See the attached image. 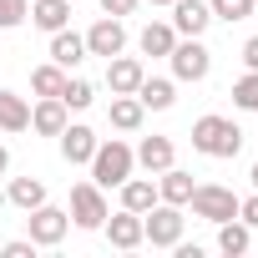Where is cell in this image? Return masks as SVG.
Here are the masks:
<instances>
[{
  "label": "cell",
  "mask_w": 258,
  "mask_h": 258,
  "mask_svg": "<svg viewBox=\"0 0 258 258\" xmlns=\"http://www.w3.org/2000/svg\"><path fill=\"white\" fill-rule=\"evenodd\" d=\"M71 223L76 228H101L106 223V198L96 182H76L71 187Z\"/></svg>",
  "instance_id": "52a82bcc"
},
{
  "label": "cell",
  "mask_w": 258,
  "mask_h": 258,
  "mask_svg": "<svg viewBox=\"0 0 258 258\" xmlns=\"http://www.w3.org/2000/svg\"><path fill=\"white\" fill-rule=\"evenodd\" d=\"M6 198H11L21 213H31V208H41V203H46V182H41V177H16Z\"/></svg>",
  "instance_id": "603a6c76"
},
{
  "label": "cell",
  "mask_w": 258,
  "mask_h": 258,
  "mask_svg": "<svg viewBox=\"0 0 258 258\" xmlns=\"http://www.w3.org/2000/svg\"><path fill=\"white\" fill-rule=\"evenodd\" d=\"M31 16V6L26 0H0V31H11V26H21Z\"/></svg>",
  "instance_id": "f1b7e54d"
},
{
  "label": "cell",
  "mask_w": 258,
  "mask_h": 258,
  "mask_svg": "<svg viewBox=\"0 0 258 258\" xmlns=\"http://www.w3.org/2000/svg\"><path fill=\"white\" fill-rule=\"evenodd\" d=\"M152 6H172V0H152Z\"/></svg>",
  "instance_id": "d590c367"
},
{
  "label": "cell",
  "mask_w": 258,
  "mask_h": 258,
  "mask_svg": "<svg viewBox=\"0 0 258 258\" xmlns=\"http://www.w3.org/2000/svg\"><path fill=\"white\" fill-rule=\"evenodd\" d=\"M31 126V106L16 91H0V132H26Z\"/></svg>",
  "instance_id": "e0dca14e"
},
{
  "label": "cell",
  "mask_w": 258,
  "mask_h": 258,
  "mask_svg": "<svg viewBox=\"0 0 258 258\" xmlns=\"http://www.w3.org/2000/svg\"><path fill=\"white\" fill-rule=\"evenodd\" d=\"M248 177H253V192H258V162H253V172H248Z\"/></svg>",
  "instance_id": "e575fe53"
},
{
  "label": "cell",
  "mask_w": 258,
  "mask_h": 258,
  "mask_svg": "<svg viewBox=\"0 0 258 258\" xmlns=\"http://www.w3.org/2000/svg\"><path fill=\"white\" fill-rule=\"evenodd\" d=\"M142 61L137 56H111L106 61V86H111V96H132L137 86H142Z\"/></svg>",
  "instance_id": "9c48e42d"
},
{
  "label": "cell",
  "mask_w": 258,
  "mask_h": 258,
  "mask_svg": "<svg viewBox=\"0 0 258 258\" xmlns=\"http://www.w3.org/2000/svg\"><path fill=\"white\" fill-rule=\"evenodd\" d=\"M208 71H213V56H208V46L198 36H187V41L172 46V76L177 81H203Z\"/></svg>",
  "instance_id": "5b68a950"
},
{
  "label": "cell",
  "mask_w": 258,
  "mask_h": 258,
  "mask_svg": "<svg viewBox=\"0 0 258 258\" xmlns=\"http://www.w3.org/2000/svg\"><path fill=\"white\" fill-rule=\"evenodd\" d=\"M0 253H6V258H31V253H36V243H26V238H16V243H6V248H0Z\"/></svg>",
  "instance_id": "f546056e"
},
{
  "label": "cell",
  "mask_w": 258,
  "mask_h": 258,
  "mask_svg": "<svg viewBox=\"0 0 258 258\" xmlns=\"http://www.w3.org/2000/svg\"><path fill=\"white\" fill-rule=\"evenodd\" d=\"M238 218H243L248 228H258V192H253L248 203H238Z\"/></svg>",
  "instance_id": "1f68e13d"
},
{
  "label": "cell",
  "mask_w": 258,
  "mask_h": 258,
  "mask_svg": "<svg viewBox=\"0 0 258 258\" xmlns=\"http://www.w3.org/2000/svg\"><path fill=\"white\" fill-rule=\"evenodd\" d=\"M101 11H106V16H132L137 0H101Z\"/></svg>",
  "instance_id": "4dcf8cb0"
},
{
  "label": "cell",
  "mask_w": 258,
  "mask_h": 258,
  "mask_svg": "<svg viewBox=\"0 0 258 258\" xmlns=\"http://www.w3.org/2000/svg\"><path fill=\"white\" fill-rule=\"evenodd\" d=\"M121 46H126V31H121V21L116 16H106V21H96L91 31H86V56H121Z\"/></svg>",
  "instance_id": "ba28073f"
},
{
  "label": "cell",
  "mask_w": 258,
  "mask_h": 258,
  "mask_svg": "<svg viewBox=\"0 0 258 258\" xmlns=\"http://www.w3.org/2000/svg\"><path fill=\"white\" fill-rule=\"evenodd\" d=\"M31 21H36L41 31H61V26L71 21V0H36V6H31Z\"/></svg>",
  "instance_id": "7402d4cb"
},
{
  "label": "cell",
  "mask_w": 258,
  "mask_h": 258,
  "mask_svg": "<svg viewBox=\"0 0 258 258\" xmlns=\"http://www.w3.org/2000/svg\"><path fill=\"white\" fill-rule=\"evenodd\" d=\"M137 46H142V56H172V46H177V31H172V26H162V21H152V26H142Z\"/></svg>",
  "instance_id": "d6986e66"
},
{
  "label": "cell",
  "mask_w": 258,
  "mask_h": 258,
  "mask_svg": "<svg viewBox=\"0 0 258 258\" xmlns=\"http://www.w3.org/2000/svg\"><path fill=\"white\" fill-rule=\"evenodd\" d=\"M248 243H253V233H248V223H218V248L228 253V258H238V253H248Z\"/></svg>",
  "instance_id": "d4e9b609"
},
{
  "label": "cell",
  "mask_w": 258,
  "mask_h": 258,
  "mask_svg": "<svg viewBox=\"0 0 258 258\" xmlns=\"http://www.w3.org/2000/svg\"><path fill=\"white\" fill-rule=\"evenodd\" d=\"M51 61L56 66H81L86 61V36H76V31H51Z\"/></svg>",
  "instance_id": "5bb4252c"
},
{
  "label": "cell",
  "mask_w": 258,
  "mask_h": 258,
  "mask_svg": "<svg viewBox=\"0 0 258 258\" xmlns=\"http://www.w3.org/2000/svg\"><path fill=\"white\" fill-rule=\"evenodd\" d=\"M61 101H66V111H86V106L96 101V86H91V81H81V76H66Z\"/></svg>",
  "instance_id": "484cf974"
},
{
  "label": "cell",
  "mask_w": 258,
  "mask_h": 258,
  "mask_svg": "<svg viewBox=\"0 0 258 258\" xmlns=\"http://www.w3.org/2000/svg\"><path fill=\"white\" fill-rule=\"evenodd\" d=\"M233 101H238L243 111H258V71H248V76L233 81Z\"/></svg>",
  "instance_id": "4316f807"
},
{
  "label": "cell",
  "mask_w": 258,
  "mask_h": 258,
  "mask_svg": "<svg viewBox=\"0 0 258 258\" xmlns=\"http://www.w3.org/2000/svg\"><path fill=\"white\" fill-rule=\"evenodd\" d=\"M137 162H142L147 172H167V167H172V137H142Z\"/></svg>",
  "instance_id": "44dd1931"
},
{
  "label": "cell",
  "mask_w": 258,
  "mask_h": 258,
  "mask_svg": "<svg viewBox=\"0 0 258 258\" xmlns=\"http://www.w3.org/2000/svg\"><path fill=\"white\" fill-rule=\"evenodd\" d=\"M137 101H142V106H152V111H167V106L177 101V86H172V81H162V76H142Z\"/></svg>",
  "instance_id": "ffe728a7"
},
{
  "label": "cell",
  "mask_w": 258,
  "mask_h": 258,
  "mask_svg": "<svg viewBox=\"0 0 258 258\" xmlns=\"http://www.w3.org/2000/svg\"><path fill=\"white\" fill-rule=\"evenodd\" d=\"M152 203H162L152 177H126V182H121V208H126V213H147Z\"/></svg>",
  "instance_id": "2e32d148"
},
{
  "label": "cell",
  "mask_w": 258,
  "mask_h": 258,
  "mask_svg": "<svg viewBox=\"0 0 258 258\" xmlns=\"http://www.w3.org/2000/svg\"><path fill=\"white\" fill-rule=\"evenodd\" d=\"M132 167H137V152L126 147V142H96V152H91V182L96 187H121L126 177H132Z\"/></svg>",
  "instance_id": "7a4b0ae2"
},
{
  "label": "cell",
  "mask_w": 258,
  "mask_h": 258,
  "mask_svg": "<svg viewBox=\"0 0 258 258\" xmlns=\"http://www.w3.org/2000/svg\"><path fill=\"white\" fill-rule=\"evenodd\" d=\"M142 238H147L152 248H172V243L182 238V213H177L172 203H152V208L142 213Z\"/></svg>",
  "instance_id": "3957f363"
},
{
  "label": "cell",
  "mask_w": 258,
  "mask_h": 258,
  "mask_svg": "<svg viewBox=\"0 0 258 258\" xmlns=\"http://www.w3.org/2000/svg\"><path fill=\"white\" fill-rule=\"evenodd\" d=\"M31 243L36 248H56L61 238H66V228H71V213H61V208H51V203H41V208H31Z\"/></svg>",
  "instance_id": "8992f818"
},
{
  "label": "cell",
  "mask_w": 258,
  "mask_h": 258,
  "mask_svg": "<svg viewBox=\"0 0 258 258\" xmlns=\"http://www.w3.org/2000/svg\"><path fill=\"white\" fill-rule=\"evenodd\" d=\"M31 91L36 96H61L66 91V66H56V61L51 66H36L31 71Z\"/></svg>",
  "instance_id": "cb8c5ba5"
},
{
  "label": "cell",
  "mask_w": 258,
  "mask_h": 258,
  "mask_svg": "<svg viewBox=\"0 0 258 258\" xmlns=\"http://www.w3.org/2000/svg\"><path fill=\"white\" fill-rule=\"evenodd\" d=\"M31 126H36L41 137H61L66 132V101L61 96H41L36 111H31Z\"/></svg>",
  "instance_id": "7c38bea8"
},
{
  "label": "cell",
  "mask_w": 258,
  "mask_h": 258,
  "mask_svg": "<svg viewBox=\"0 0 258 258\" xmlns=\"http://www.w3.org/2000/svg\"><path fill=\"white\" fill-rule=\"evenodd\" d=\"M101 228H106L111 248H137V243H142V213H126V208H121L116 218L106 213V223H101Z\"/></svg>",
  "instance_id": "8fae6325"
},
{
  "label": "cell",
  "mask_w": 258,
  "mask_h": 258,
  "mask_svg": "<svg viewBox=\"0 0 258 258\" xmlns=\"http://www.w3.org/2000/svg\"><path fill=\"white\" fill-rule=\"evenodd\" d=\"M6 167H11V152H6V147H0V172H6Z\"/></svg>",
  "instance_id": "836d02e7"
},
{
  "label": "cell",
  "mask_w": 258,
  "mask_h": 258,
  "mask_svg": "<svg viewBox=\"0 0 258 258\" xmlns=\"http://www.w3.org/2000/svg\"><path fill=\"white\" fill-rule=\"evenodd\" d=\"M91 152H96V132H91V126H71L66 121V132H61V157L76 167V162H91Z\"/></svg>",
  "instance_id": "4fadbf2b"
},
{
  "label": "cell",
  "mask_w": 258,
  "mask_h": 258,
  "mask_svg": "<svg viewBox=\"0 0 258 258\" xmlns=\"http://www.w3.org/2000/svg\"><path fill=\"white\" fill-rule=\"evenodd\" d=\"M142 111H147V106H142L137 91H132V96H111V111H106V116H111L116 132H137V126H142Z\"/></svg>",
  "instance_id": "ac0fdd59"
},
{
  "label": "cell",
  "mask_w": 258,
  "mask_h": 258,
  "mask_svg": "<svg viewBox=\"0 0 258 258\" xmlns=\"http://www.w3.org/2000/svg\"><path fill=\"white\" fill-rule=\"evenodd\" d=\"M192 147H198L203 157H238L243 132H238L233 116H198V121H192Z\"/></svg>",
  "instance_id": "6da1fadb"
},
{
  "label": "cell",
  "mask_w": 258,
  "mask_h": 258,
  "mask_svg": "<svg viewBox=\"0 0 258 258\" xmlns=\"http://www.w3.org/2000/svg\"><path fill=\"white\" fill-rule=\"evenodd\" d=\"M187 203H192V213L208 218V223H228V218H238V198H233V187H218V182L192 187Z\"/></svg>",
  "instance_id": "277c9868"
},
{
  "label": "cell",
  "mask_w": 258,
  "mask_h": 258,
  "mask_svg": "<svg viewBox=\"0 0 258 258\" xmlns=\"http://www.w3.org/2000/svg\"><path fill=\"white\" fill-rule=\"evenodd\" d=\"M253 16V0H213V21H243Z\"/></svg>",
  "instance_id": "83f0119b"
},
{
  "label": "cell",
  "mask_w": 258,
  "mask_h": 258,
  "mask_svg": "<svg viewBox=\"0 0 258 258\" xmlns=\"http://www.w3.org/2000/svg\"><path fill=\"white\" fill-rule=\"evenodd\" d=\"M192 172H177V167H167V172H157V198L162 203H172V208H182L187 198H192Z\"/></svg>",
  "instance_id": "9a60e30c"
},
{
  "label": "cell",
  "mask_w": 258,
  "mask_h": 258,
  "mask_svg": "<svg viewBox=\"0 0 258 258\" xmlns=\"http://www.w3.org/2000/svg\"><path fill=\"white\" fill-rule=\"evenodd\" d=\"M253 16H258V0H253Z\"/></svg>",
  "instance_id": "8d00e7d4"
},
{
  "label": "cell",
  "mask_w": 258,
  "mask_h": 258,
  "mask_svg": "<svg viewBox=\"0 0 258 258\" xmlns=\"http://www.w3.org/2000/svg\"><path fill=\"white\" fill-rule=\"evenodd\" d=\"M208 26H213V6H203V0H172V31L203 36Z\"/></svg>",
  "instance_id": "30bf717a"
},
{
  "label": "cell",
  "mask_w": 258,
  "mask_h": 258,
  "mask_svg": "<svg viewBox=\"0 0 258 258\" xmlns=\"http://www.w3.org/2000/svg\"><path fill=\"white\" fill-rule=\"evenodd\" d=\"M243 61H248V71H258V36L243 41Z\"/></svg>",
  "instance_id": "d6a6232c"
}]
</instances>
